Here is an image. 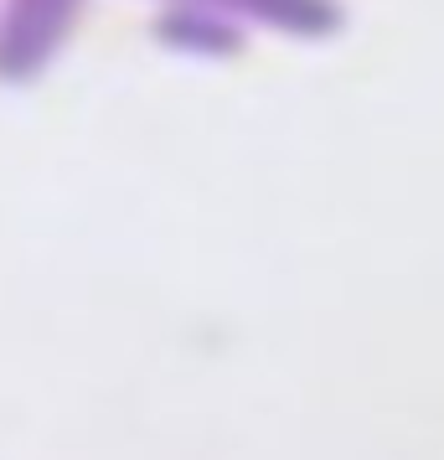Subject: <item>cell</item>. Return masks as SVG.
<instances>
[{
    "mask_svg": "<svg viewBox=\"0 0 444 460\" xmlns=\"http://www.w3.org/2000/svg\"><path fill=\"white\" fill-rule=\"evenodd\" d=\"M78 0H5L0 11V78H31L52 58Z\"/></svg>",
    "mask_w": 444,
    "mask_h": 460,
    "instance_id": "cell-1",
    "label": "cell"
}]
</instances>
